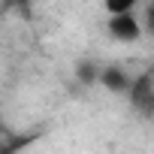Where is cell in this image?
<instances>
[{
    "label": "cell",
    "instance_id": "cell-1",
    "mask_svg": "<svg viewBox=\"0 0 154 154\" xmlns=\"http://www.w3.org/2000/svg\"><path fill=\"white\" fill-rule=\"evenodd\" d=\"M106 30H109V36L115 42H139L145 24L136 18V12H118V15H109Z\"/></svg>",
    "mask_w": 154,
    "mask_h": 154
},
{
    "label": "cell",
    "instance_id": "cell-2",
    "mask_svg": "<svg viewBox=\"0 0 154 154\" xmlns=\"http://www.w3.org/2000/svg\"><path fill=\"white\" fill-rule=\"evenodd\" d=\"M100 85H103L106 91H112V94H130L133 79L124 72V66L112 63V66H103V69H100Z\"/></svg>",
    "mask_w": 154,
    "mask_h": 154
},
{
    "label": "cell",
    "instance_id": "cell-3",
    "mask_svg": "<svg viewBox=\"0 0 154 154\" xmlns=\"http://www.w3.org/2000/svg\"><path fill=\"white\" fill-rule=\"evenodd\" d=\"M75 79H79L82 85H100V66L94 60H82L79 66H75Z\"/></svg>",
    "mask_w": 154,
    "mask_h": 154
},
{
    "label": "cell",
    "instance_id": "cell-4",
    "mask_svg": "<svg viewBox=\"0 0 154 154\" xmlns=\"http://www.w3.org/2000/svg\"><path fill=\"white\" fill-rule=\"evenodd\" d=\"M139 6V0H103L106 15H118V12H133Z\"/></svg>",
    "mask_w": 154,
    "mask_h": 154
},
{
    "label": "cell",
    "instance_id": "cell-5",
    "mask_svg": "<svg viewBox=\"0 0 154 154\" xmlns=\"http://www.w3.org/2000/svg\"><path fill=\"white\" fill-rule=\"evenodd\" d=\"M145 27L154 33V0H151V3H148V9H145Z\"/></svg>",
    "mask_w": 154,
    "mask_h": 154
},
{
    "label": "cell",
    "instance_id": "cell-6",
    "mask_svg": "<svg viewBox=\"0 0 154 154\" xmlns=\"http://www.w3.org/2000/svg\"><path fill=\"white\" fill-rule=\"evenodd\" d=\"M0 151H3V142H0Z\"/></svg>",
    "mask_w": 154,
    "mask_h": 154
}]
</instances>
